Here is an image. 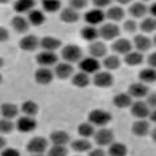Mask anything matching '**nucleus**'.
Segmentation results:
<instances>
[{
	"instance_id": "1",
	"label": "nucleus",
	"mask_w": 156,
	"mask_h": 156,
	"mask_svg": "<svg viewBox=\"0 0 156 156\" xmlns=\"http://www.w3.org/2000/svg\"><path fill=\"white\" fill-rule=\"evenodd\" d=\"M87 119V122H90L93 126H105L112 121V115L104 109H94L89 113Z\"/></svg>"
},
{
	"instance_id": "2",
	"label": "nucleus",
	"mask_w": 156,
	"mask_h": 156,
	"mask_svg": "<svg viewBox=\"0 0 156 156\" xmlns=\"http://www.w3.org/2000/svg\"><path fill=\"white\" fill-rule=\"evenodd\" d=\"M61 57L63 58V61L66 63L80 62L82 59V50L77 44H67L61 50Z\"/></svg>"
},
{
	"instance_id": "3",
	"label": "nucleus",
	"mask_w": 156,
	"mask_h": 156,
	"mask_svg": "<svg viewBox=\"0 0 156 156\" xmlns=\"http://www.w3.org/2000/svg\"><path fill=\"white\" fill-rule=\"evenodd\" d=\"M93 137H94V143L98 147H109L115 140V135L108 128H100L98 131H96Z\"/></svg>"
},
{
	"instance_id": "4",
	"label": "nucleus",
	"mask_w": 156,
	"mask_h": 156,
	"mask_svg": "<svg viewBox=\"0 0 156 156\" xmlns=\"http://www.w3.org/2000/svg\"><path fill=\"white\" fill-rule=\"evenodd\" d=\"M47 149V140L42 136H37L32 137L30 141L27 143V151L31 155H43Z\"/></svg>"
},
{
	"instance_id": "5",
	"label": "nucleus",
	"mask_w": 156,
	"mask_h": 156,
	"mask_svg": "<svg viewBox=\"0 0 156 156\" xmlns=\"http://www.w3.org/2000/svg\"><path fill=\"white\" fill-rule=\"evenodd\" d=\"M78 66H80V70L85 74H96L100 71V63L98 59L96 58H92V57H86V58H82V59L78 62Z\"/></svg>"
},
{
	"instance_id": "6",
	"label": "nucleus",
	"mask_w": 156,
	"mask_h": 156,
	"mask_svg": "<svg viewBox=\"0 0 156 156\" xmlns=\"http://www.w3.org/2000/svg\"><path fill=\"white\" fill-rule=\"evenodd\" d=\"M98 35L105 41H113L120 35V27L112 22L104 23L98 30Z\"/></svg>"
},
{
	"instance_id": "7",
	"label": "nucleus",
	"mask_w": 156,
	"mask_h": 156,
	"mask_svg": "<svg viewBox=\"0 0 156 156\" xmlns=\"http://www.w3.org/2000/svg\"><path fill=\"white\" fill-rule=\"evenodd\" d=\"M131 113L137 120H145V117H148L149 113H151V109H149V106L147 105V102L141 101V100H137L136 102H132Z\"/></svg>"
},
{
	"instance_id": "8",
	"label": "nucleus",
	"mask_w": 156,
	"mask_h": 156,
	"mask_svg": "<svg viewBox=\"0 0 156 156\" xmlns=\"http://www.w3.org/2000/svg\"><path fill=\"white\" fill-rule=\"evenodd\" d=\"M37 128V121L32 117H19L15 122V129H18L20 133H30Z\"/></svg>"
},
{
	"instance_id": "9",
	"label": "nucleus",
	"mask_w": 156,
	"mask_h": 156,
	"mask_svg": "<svg viewBox=\"0 0 156 156\" xmlns=\"http://www.w3.org/2000/svg\"><path fill=\"white\" fill-rule=\"evenodd\" d=\"M83 19H85V22L87 23V26H97L100 23H102L104 20H105V14H104L102 9H90V11H87L85 15H83Z\"/></svg>"
},
{
	"instance_id": "10",
	"label": "nucleus",
	"mask_w": 156,
	"mask_h": 156,
	"mask_svg": "<svg viewBox=\"0 0 156 156\" xmlns=\"http://www.w3.org/2000/svg\"><path fill=\"white\" fill-rule=\"evenodd\" d=\"M148 93H149L148 86L145 85V83H141V82H135L128 87V94L132 97V98L141 100V98H144V97H147Z\"/></svg>"
},
{
	"instance_id": "11",
	"label": "nucleus",
	"mask_w": 156,
	"mask_h": 156,
	"mask_svg": "<svg viewBox=\"0 0 156 156\" xmlns=\"http://www.w3.org/2000/svg\"><path fill=\"white\" fill-rule=\"evenodd\" d=\"M93 83L97 87H109L110 85H113V76L109 71H98L94 74Z\"/></svg>"
},
{
	"instance_id": "12",
	"label": "nucleus",
	"mask_w": 156,
	"mask_h": 156,
	"mask_svg": "<svg viewBox=\"0 0 156 156\" xmlns=\"http://www.w3.org/2000/svg\"><path fill=\"white\" fill-rule=\"evenodd\" d=\"M37 62L38 65H41V67H50L58 63V57L57 54L50 53V51H42L37 55Z\"/></svg>"
},
{
	"instance_id": "13",
	"label": "nucleus",
	"mask_w": 156,
	"mask_h": 156,
	"mask_svg": "<svg viewBox=\"0 0 156 156\" xmlns=\"http://www.w3.org/2000/svg\"><path fill=\"white\" fill-rule=\"evenodd\" d=\"M61 44H62V42L54 37H43L42 39H39V47H42L43 51L54 53L57 48L61 47Z\"/></svg>"
},
{
	"instance_id": "14",
	"label": "nucleus",
	"mask_w": 156,
	"mask_h": 156,
	"mask_svg": "<svg viewBox=\"0 0 156 156\" xmlns=\"http://www.w3.org/2000/svg\"><path fill=\"white\" fill-rule=\"evenodd\" d=\"M74 69L70 63L62 62V63H57L54 69V76H57V78L59 80H67V78L73 77Z\"/></svg>"
},
{
	"instance_id": "15",
	"label": "nucleus",
	"mask_w": 156,
	"mask_h": 156,
	"mask_svg": "<svg viewBox=\"0 0 156 156\" xmlns=\"http://www.w3.org/2000/svg\"><path fill=\"white\" fill-rule=\"evenodd\" d=\"M54 80V71L48 67H39L35 71V81L41 85H47Z\"/></svg>"
},
{
	"instance_id": "16",
	"label": "nucleus",
	"mask_w": 156,
	"mask_h": 156,
	"mask_svg": "<svg viewBox=\"0 0 156 156\" xmlns=\"http://www.w3.org/2000/svg\"><path fill=\"white\" fill-rule=\"evenodd\" d=\"M89 54L92 58H96V59H98V58H102V57H106V53H108V48H106L105 43L104 42H92V43L89 44Z\"/></svg>"
},
{
	"instance_id": "17",
	"label": "nucleus",
	"mask_w": 156,
	"mask_h": 156,
	"mask_svg": "<svg viewBox=\"0 0 156 156\" xmlns=\"http://www.w3.org/2000/svg\"><path fill=\"white\" fill-rule=\"evenodd\" d=\"M112 50L117 54H122V55H126L128 53L132 51V43L125 38H119L113 42L112 44Z\"/></svg>"
},
{
	"instance_id": "18",
	"label": "nucleus",
	"mask_w": 156,
	"mask_h": 156,
	"mask_svg": "<svg viewBox=\"0 0 156 156\" xmlns=\"http://www.w3.org/2000/svg\"><path fill=\"white\" fill-rule=\"evenodd\" d=\"M19 47L24 51H35L39 47V39L35 35H26L19 41Z\"/></svg>"
},
{
	"instance_id": "19",
	"label": "nucleus",
	"mask_w": 156,
	"mask_h": 156,
	"mask_svg": "<svg viewBox=\"0 0 156 156\" xmlns=\"http://www.w3.org/2000/svg\"><path fill=\"white\" fill-rule=\"evenodd\" d=\"M151 132V125L147 120H136L132 125V133L135 136L143 137V136H147Z\"/></svg>"
},
{
	"instance_id": "20",
	"label": "nucleus",
	"mask_w": 156,
	"mask_h": 156,
	"mask_svg": "<svg viewBox=\"0 0 156 156\" xmlns=\"http://www.w3.org/2000/svg\"><path fill=\"white\" fill-rule=\"evenodd\" d=\"M133 46L136 47V50L139 53H145L149 48L152 47V41L145 35H136L135 39H133Z\"/></svg>"
},
{
	"instance_id": "21",
	"label": "nucleus",
	"mask_w": 156,
	"mask_h": 156,
	"mask_svg": "<svg viewBox=\"0 0 156 156\" xmlns=\"http://www.w3.org/2000/svg\"><path fill=\"white\" fill-rule=\"evenodd\" d=\"M11 26L19 34H24V32H27L28 28H30V23H28L27 18H24V16H22V15L15 16L11 22Z\"/></svg>"
},
{
	"instance_id": "22",
	"label": "nucleus",
	"mask_w": 156,
	"mask_h": 156,
	"mask_svg": "<svg viewBox=\"0 0 156 156\" xmlns=\"http://www.w3.org/2000/svg\"><path fill=\"white\" fill-rule=\"evenodd\" d=\"M50 141L53 143V145H63L66 147V144L70 141V136L67 132L65 131H54L50 135Z\"/></svg>"
},
{
	"instance_id": "23",
	"label": "nucleus",
	"mask_w": 156,
	"mask_h": 156,
	"mask_svg": "<svg viewBox=\"0 0 156 156\" xmlns=\"http://www.w3.org/2000/svg\"><path fill=\"white\" fill-rule=\"evenodd\" d=\"M19 109L15 104L11 102H4L0 105V115L3 116V119H7V120H12L14 117L18 116Z\"/></svg>"
},
{
	"instance_id": "24",
	"label": "nucleus",
	"mask_w": 156,
	"mask_h": 156,
	"mask_svg": "<svg viewBox=\"0 0 156 156\" xmlns=\"http://www.w3.org/2000/svg\"><path fill=\"white\" fill-rule=\"evenodd\" d=\"M128 12L132 18H143L145 14L148 12V8L144 3H140V2H136V3H132L128 8Z\"/></svg>"
},
{
	"instance_id": "25",
	"label": "nucleus",
	"mask_w": 156,
	"mask_h": 156,
	"mask_svg": "<svg viewBox=\"0 0 156 156\" xmlns=\"http://www.w3.org/2000/svg\"><path fill=\"white\" fill-rule=\"evenodd\" d=\"M35 7V2H30V0H19V2L14 3V9L15 12L20 14H30Z\"/></svg>"
},
{
	"instance_id": "26",
	"label": "nucleus",
	"mask_w": 156,
	"mask_h": 156,
	"mask_svg": "<svg viewBox=\"0 0 156 156\" xmlns=\"http://www.w3.org/2000/svg\"><path fill=\"white\" fill-rule=\"evenodd\" d=\"M59 18L65 23H76V22H78V19H80V14H78V11H74L73 8L66 7L61 11Z\"/></svg>"
},
{
	"instance_id": "27",
	"label": "nucleus",
	"mask_w": 156,
	"mask_h": 156,
	"mask_svg": "<svg viewBox=\"0 0 156 156\" xmlns=\"http://www.w3.org/2000/svg\"><path fill=\"white\" fill-rule=\"evenodd\" d=\"M113 104L120 109L128 108V106L132 105V97L128 93H119L113 97Z\"/></svg>"
},
{
	"instance_id": "28",
	"label": "nucleus",
	"mask_w": 156,
	"mask_h": 156,
	"mask_svg": "<svg viewBox=\"0 0 156 156\" xmlns=\"http://www.w3.org/2000/svg\"><path fill=\"white\" fill-rule=\"evenodd\" d=\"M27 20H28V23H30V26L38 27V26H42L44 23L46 18H44V14L42 11H39V9H32L30 14L27 15Z\"/></svg>"
},
{
	"instance_id": "29",
	"label": "nucleus",
	"mask_w": 156,
	"mask_h": 156,
	"mask_svg": "<svg viewBox=\"0 0 156 156\" xmlns=\"http://www.w3.org/2000/svg\"><path fill=\"white\" fill-rule=\"evenodd\" d=\"M124 15H125V12H124V9H122V7L115 5V7H109V9L105 14V18L112 20V23H113V22H120L124 18Z\"/></svg>"
},
{
	"instance_id": "30",
	"label": "nucleus",
	"mask_w": 156,
	"mask_h": 156,
	"mask_svg": "<svg viewBox=\"0 0 156 156\" xmlns=\"http://www.w3.org/2000/svg\"><path fill=\"white\" fill-rule=\"evenodd\" d=\"M139 80H140L141 83L156 82V69H152V67L143 69L140 73H139Z\"/></svg>"
},
{
	"instance_id": "31",
	"label": "nucleus",
	"mask_w": 156,
	"mask_h": 156,
	"mask_svg": "<svg viewBox=\"0 0 156 156\" xmlns=\"http://www.w3.org/2000/svg\"><path fill=\"white\" fill-rule=\"evenodd\" d=\"M126 154H128V148H126V145L122 144V143L113 141L108 148L109 156H126Z\"/></svg>"
},
{
	"instance_id": "32",
	"label": "nucleus",
	"mask_w": 156,
	"mask_h": 156,
	"mask_svg": "<svg viewBox=\"0 0 156 156\" xmlns=\"http://www.w3.org/2000/svg\"><path fill=\"white\" fill-rule=\"evenodd\" d=\"M120 65H121V61H120V58L117 57V55H106L105 58H104L102 61V66L105 67L106 70L109 71H113V70H117L120 67Z\"/></svg>"
},
{
	"instance_id": "33",
	"label": "nucleus",
	"mask_w": 156,
	"mask_h": 156,
	"mask_svg": "<svg viewBox=\"0 0 156 156\" xmlns=\"http://www.w3.org/2000/svg\"><path fill=\"white\" fill-rule=\"evenodd\" d=\"M81 37L87 42H96L100 35H98V30L96 27H93V26H85L81 30Z\"/></svg>"
},
{
	"instance_id": "34",
	"label": "nucleus",
	"mask_w": 156,
	"mask_h": 156,
	"mask_svg": "<svg viewBox=\"0 0 156 156\" xmlns=\"http://www.w3.org/2000/svg\"><path fill=\"white\" fill-rule=\"evenodd\" d=\"M143 54L139 51H131L126 55H124V62L128 66H139L140 63H143Z\"/></svg>"
},
{
	"instance_id": "35",
	"label": "nucleus",
	"mask_w": 156,
	"mask_h": 156,
	"mask_svg": "<svg viewBox=\"0 0 156 156\" xmlns=\"http://www.w3.org/2000/svg\"><path fill=\"white\" fill-rule=\"evenodd\" d=\"M71 149L74 152H89L92 149V144L86 139H77L71 141Z\"/></svg>"
},
{
	"instance_id": "36",
	"label": "nucleus",
	"mask_w": 156,
	"mask_h": 156,
	"mask_svg": "<svg viewBox=\"0 0 156 156\" xmlns=\"http://www.w3.org/2000/svg\"><path fill=\"white\" fill-rule=\"evenodd\" d=\"M71 82H73V85L77 86V87H86L90 82V78H89L87 74L82 73V71H78V73L73 74V77H71Z\"/></svg>"
},
{
	"instance_id": "37",
	"label": "nucleus",
	"mask_w": 156,
	"mask_h": 156,
	"mask_svg": "<svg viewBox=\"0 0 156 156\" xmlns=\"http://www.w3.org/2000/svg\"><path fill=\"white\" fill-rule=\"evenodd\" d=\"M22 113H23L24 116H27V117H34V116H37V113H38V110H39V106H38V104L37 102H34V101H24L23 104H22Z\"/></svg>"
},
{
	"instance_id": "38",
	"label": "nucleus",
	"mask_w": 156,
	"mask_h": 156,
	"mask_svg": "<svg viewBox=\"0 0 156 156\" xmlns=\"http://www.w3.org/2000/svg\"><path fill=\"white\" fill-rule=\"evenodd\" d=\"M77 131H78V135L83 139L92 137V136H94V133H96V129H94V126L90 122H82V124H80Z\"/></svg>"
},
{
	"instance_id": "39",
	"label": "nucleus",
	"mask_w": 156,
	"mask_h": 156,
	"mask_svg": "<svg viewBox=\"0 0 156 156\" xmlns=\"http://www.w3.org/2000/svg\"><path fill=\"white\" fill-rule=\"evenodd\" d=\"M140 30L143 32H154L156 31V19L155 18H145L140 23Z\"/></svg>"
},
{
	"instance_id": "40",
	"label": "nucleus",
	"mask_w": 156,
	"mask_h": 156,
	"mask_svg": "<svg viewBox=\"0 0 156 156\" xmlns=\"http://www.w3.org/2000/svg\"><path fill=\"white\" fill-rule=\"evenodd\" d=\"M61 2H51V0H47V2H42V8L43 11L48 12V14H54V12L59 11L61 9Z\"/></svg>"
},
{
	"instance_id": "41",
	"label": "nucleus",
	"mask_w": 156,
	"mask_h": 156,
	"mask_svg": "<svg viewBox=\"0 0 156 156\" xmlns=\"http://www.w3.org/2000/svg\"><path fill=\"white\" fill-rule=\"evenodd\" d=\"M15 129V124L11 120L0 119V135H8Z\"/></svg>"
},
{
	"instance_id": "42",
	"label": "nucleus",
	"mask_w": 156,
	"mask_h": 156,
	"mask_svg": "<svg viewBox=\"0 0 156 156\" xmlns=\"http://www.w3.org/2000/svg\"><path fill=\"white\" fill-rule=\"evenodd\" d=\"M47 156H67V148L63 145H53L48 149Z\"/></svg>"
},
{
	"instance_id": "43",
	"label": "nucleus",
	"mask_w": 156,
	"mask_h": 156,
	"mask_svg": "<svg viewBox=\"0 0 156 156\" xmlns=\"http://www.w3.org/2000/svg\"><path fill=\"white\" fill-rule=\"evenodd\" d=\"M86 5H87V2H85V0H71V2H69V7L73 8L74 11L83 9Z\"/></svg>"
},
{
	"instance_id": "44",
	"label": "nucleus",
	"mask_w": 156,
	"mask_h": 156,
	"mask_svg": "<svg viewBox=\"0 0 156 156\" xmlns=\"http://www.w3.org/2000/svg\"><path fill=\"white\" fill-rule=\"evenodd\" d=\"M122 27H124V30L126 32H135L136 30H137V23H136L135 20H132V19H128V20L124 22Z\"/></svg>"
},
{
	"instance_id": "45",
	"label": "nucleus",
	"mask_w": 156,
	"mask_h": 156,
	"mask_svg": "<svg viewBox=\"0 0 156 156\" xmlns=\"http://www.w3.org/2000/svg\"><path fill=\"white\" fill-rule=\"evenodd\" d=\"M147 98V105L149 106V109L152 108V110L156 109V92H152V93H148V96L145 97Z\"/></svg>"
},
{
	"instance_id": "46",
	"label": "nucleus",
	"mask_w": 156,
	"mask_h": 156,
	"mask_svg": "<svg viewBox=\"0 0 156 156\" xmlns=\"http://www.w3.org/2000/svg\"><path fill=\"white\" fill-rule=\"evenodd\" d=\"M112 3L109 0H94L93 2V5L96 7L97 9H101V8H105V7H110Z\"/></svg>"
},
{
	"instance_id": "47",
	"label": "nucleus",
	"mask_w": 156,
	"mask_h": 156,
	"mask_svg": "<svg viewBox=\"0 0 156 156\" xmlns=\"http://www.w3.org/2000/svg\"><path fill=\"white\" fill-rule=\"evenodd\" d=\"M0 156H20V154L15 148H4L2 151V154H0Z\"/></svg>"
},
{
	"instance_id": "48",
	"label": "nucleus",
	"mask_w": 156,
	"mask_h": 156,
	"mask_svg": "<svg viewBox=\"0 0 156 156\" xmlns=\"http://www.w3.org/2000/svg\"><path fill=\"white\" fill-rule=\"evenodd\" d=\"M8 38H9V34H8V31L5 30L4 27H0V43H2V42H5V41H8Z\"/></svg>"
},
{
	"instance_id": "49",
	"label": "nucleus",
	"mask_w": 156,
	"mask_h": 156,
	"mask_svg": "<svg viewBox=\"0 0 156 156\" xmlns=\"http://www.w3.org/2000/svg\"><path fill=\"white\" fill-rule=\"evenodd\" d=\"M147 61H148L149 67H152V69H156V53L149 54V57H148Z\"/></svg>"
},
{
	"instance_id": "50",
	"label": "nucleus",
	"mask_w": 156,
	"mask_h": 156,
	"mask_svg": "<svg viewBox=\"0 0 156 156\" xmlns=\"http://www.w3.org/2000/svg\"><path fill=\"white\" fill-rule=\"evenodd\" d=\"M89 156H106V154L104 152V149L101 148H96V149H90Z\"/></svg>"
},
{
	"instance_id": "51",
	"label": "nucleus",
	"mask_w": 156,
	"mask_h": 156,
	"mask_svg": "<svg viewBox=\"0 0 156 156\" xmlns=\"http://www.w3.org/2000/svg\"><path fill=\"white\" fill-rule=\"evenodd\" d=\"M148 12H149V14L152 15L151 18H155V19H156V2H155V3H152V4L149 5V8H148Z\"/></svg>"
},
{
	"instance_id": "52",
	"label": "nucleus",
	"mask_w": 156,
	"mask_h": 156,
	"mask_svg": "<svg viewBox=\"0 0 156 156\" xmlns=\"http://www.w3.org/2000/svg\"><path fill=\"white\" fill-rule=\"evenodd\" d=\"M149 120H151V121L152 122H154V124H156V109H154V110H152V112L151 113H149Z\"/></svg>"
},
{
	"instance_id": "53",
	"label": "nucleus",
	"mask_w": 156,
	"mask_h": 156,
	"mask_svg": "<svg viewBox=\"0 0 156 156\" xmlns=\"http://www.w3.org/2000/svg\"><path fill=\"white\" fill-rule=\"evenodd\" d=\"M151 137H152V140L156 143V128H154V129L151 131Z\"/></svg>"
},
{
	"instance_id": "54",
	"label": "nucleus",
	"mask_w": 156,
	"mask_h": 156,
	"mask_svg": "<svg viewBox=\"0 0 156 156\" xmlns=\"http://www.w3.org/2000/svg\"><path fill=\"white\" fill-rule=\"evenodd\" d=\"M4 145H5V140L2 137V136H0V149L4 148Z\"/></svg>"
},
{
	"instance_id": "55",
	"label": "nucleus",
	"mask_w": 156,
	"mask_h": 156,
	"mask_svg": "<svg viewBox=\"0 0 156 156\" xmlns=\"http://www.w3.org/2000/svg\"><path fill=\"white\" fill-rule=\"evenodd\" d=\"M3 66H4V59H3V58L0 57V69H2Z\"/></svg>"
},
{
	"instance_id": "56",
	"label": "nucleus",
	"mask_w": 156,
	"mask_h": 156,
	"mask_svg": "<svg viewBox=\"0 0 156 156\" xmlns=\"http://www.w3.org/2000/svg\"><path fill=\"white\" fill-rule=\"evenodd\" d=\"M152 43H154V44H155V46H156V35H155V37H154V42H152Z\"/></svg>"
},
{
	"instance_id": "57",
	"label": "nucleus",
	"mask_w": 156,
	"mask_h": 156,
	"mask_svg": "<svg viewBox=\"0 0 156 156\" xmlns=\"http://www.w3.org/2000/svg\"><path fill=\"white\" fill-rule=\"evenodd\" d=\"M2 81H3V77H2V74H0V83H2Z\"/></svg>"
},
{
	"instance_id": "58",
	"label": "nucleus",
	"mask_w": 156,
	"mask_h": 156,
	"mask_svg": "<svg viewBox=\"0 0 156 156\" xmlns=\"http://www.w3.org/2000/svg\"><path fill=\"white\" fill-rule=\"evenodd\" d=\"M31 156H44V155H31Z\"/></svg>"
}]
</instances>
